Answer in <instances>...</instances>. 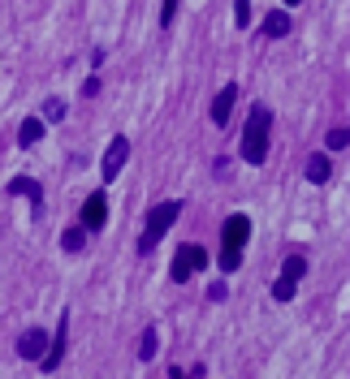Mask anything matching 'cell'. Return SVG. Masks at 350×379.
I'll return each instance as SVG.
<instances>
[{
    "instance_id": "6da1fadb",
    "label": "cell",
    "mask_w": 350,
    "mask_h": 379,
    "mask_svg": "<svg viewBox=\"0 0 350 379\" xmlns=\"http://www.w3.org/2000/svg\"><path fill=\"white\" fill-rule=\"evenodd\" d=\"M247 241H251V216L234 211V216L225 220V228H220V272H238Z\"/></svg>"
},
{
    "instance_id": "7a4b0ae2",
    "label": "cell",
    "mask_w": 350,
    "mask_h": 379,
    "mask_svg": "<svg viewBox=\"0 0 350 379\" xmlns=\"http://www.w3.org/2000/svg\"><path fill=\"white\" fill-rule=\"evenodd\" d=\"M268 125H273V112H268L264 104H256L247 125H243V160L256 164V169L268 160Z\"/></svg>"
},
{
    "instance_id": "3957f363",
    "label": "cell",
    "mask_w": 350,
    "mask_h": 379,
    "mask_svg": "<svg viewBox=\"0 0 350 379\" xmlns=\"http://www.w3.org/2000/svg\"><path fill=\"white\" fill-rule=\"evenodd\" d=\"M178 216H182V203H178V199H169V203H156V207L147 211V224H143V237H138V246H134V250H138V255H152L156 246H161V237L169 233L173 224H178Z\"/></svg>"
},
{
    "instance_id": "277c9868",
    "label": "cell",
    "mask_w": 350,
    "mask_h": 379,
    "mask_svg": "<svg viewBox=\"0 0 350 379\" xmlns=\"http://www.w3.org/2000/svg\"><path fill=\"white\" fill-rule=\"evenodd\" d=\"M203 263H208V250H203V246H195V241H186V246H178V255H173L169 280H173V285H186V280L195 276Z\"/></svg>"
},
{
    "instance_id": "5b68a950",
    "label": "cell",
    "mask_w": 350,
    "mask_h": 379,
    "mask_svg": "<svg viewBox=\"0 0 350 379\" xmlns=\"http://www.w3.org/2000/svg\"><path fill=\"white\" fill-rule=\"evenodd\" d=\"M303 272H307V259L303 255H285V263H281V276L273 280V298L277 302H290L294 293H298V280H303Z\"/></svg>"
},
{
    "instance_id": "8992f818",
    "label": "cell",
    "mask_w": 350,
    "mask_h": 379,
    "mask_svg": "<svg viewBox=\"0 0 350 379\" xmlns=\"http://www.w3.org/2000/svg\"><path fill=\"white\" fill-rule=\"evenodd\" d=\"M104 220H108V199H104V190H95V194H87L83 211H78V228L83 233H100Z\"/></svg>"
},
{
    "instance_id": "52a82bcc",
    "label": "cell",
    "mask_w": 350,
    "mask_h": 379,
    "mask_svg": "<svg viewBox=\"0 0 350 379\" xmlns=\"http://www.w3.org/2000/svg\"><path fill=\"white\" fill-rule=\"evenodd\" d=\"M65 340H70V315L61 310V327H56V336L48 340V354L39 358V371H43V375H52L61 362H65Z\"/></svg>"
},
{
    "instance_id": "ba28073f",
    "label": "cell",
    "mask_w": 350,
    "mask_h": 379,
    "mask_svg": "<svg viewBox=\"0 0 350 379\" xmlns=\"http://www.w3.org/2000/svg\"><path fill=\"white\" fill-rule=\"evenodd\" d=\"M125 160H130V138L125 134H117L113 142H108V151H104V181H117V173L125 169Z\"/></svg>"
},
{
    "instance_id": "9c48e42d",
    "label": "cell",
    "mask_w": 350,
    "mask_h": 379,
    "mask_svg": "<svg viewBox=\"0 0 350 379\" xmlns=\"http://www.w3.org/2000/svg\"><path fill=\"white\" fill-rule=\"evenodd\" d=\"M234 104H238V82H225V87L216 91V100H212V108H208V117H212V125H229V112H234Z\"/></svg>"
},
{
    "instance_id": "30bf717a",
    "label": "cell",
    "mask_w": 350,
    "mask_h": 379,
    "mask_svg": "<svg viewBox=\"0 0 350 379\" xmlns=\"http://www.w3.org/2000/svg\"><path fill=\"white\" fill-rule=\"evenodd\" d=\"M48 354V332H43V327H30V332H22L18 336V358H43Z\"/></svg>"
},
{
    "instance_id": "8fae6325",
    "label": "cell",
    "mask_w": 350,
    "mask_h": 379,
    "mask_svg": "<svg viewBox=\"0 0 350 379\" xmlns=\"http://www.w3.org/2000/svg\"><path fill=\"white\" fill-rule=\"evenodd\" d=\"M303 177L311 181V186H325V181L333 177V160H329L325 151H316V155H307V164H303Z\"/></svg>"
},
{
    "instance_id": "7c38bea8",
    "label": "cell",
    "mask_w": 350,
    "mask_h": 379,
    "mask_svg": "<svg viewBox=\"0 0 350 379\" xmlns=\"http://www.w3.org/2000/svg\"><path fill=\"white\" fill-rule=\"evenodd\" d=\"M9 194H26V199L35 203V220L43 216V190H39V181H30V177H13V181H9Z\"/></svg>"
},
{
    "instance_id": "4fadbf2b",
    "label": "cell",
    "mask_w": 350,
    "mask_h": 379,
    "mask_svg": "<svg viewBox=\"0 0 350 379\" xmlns=\"http://www.w3.org/2000/svg\"><path fill=\"white\" fill-rule=\"evenodd\" d=\"M290 26H294V22H290V13H281V9H277V13H268V18H264L260 35H264V39H285V35H290Z\"/></svg>"
},
{
    "instance_id": "5bb4252c",
    "label": "cell",
    "mask_w": 350,
    "mask_h": 379,
    "mask_svg": "<svg viewBox=\"0 0 350 379\" xmlns=\"http://www.w3.org/2000/svg\"><path fill=\"white\" fill-rule=\"evenodd\" d=\"M65 112H70V104L61 100V95H48V100H43V108H39V121H43V125H48V121H52V125H61V121H65Z\"/></svg>"
},
{
    "instance_id": "9a60e30c",
    "label": "cell",
    "mask_w": 350,
    "mask_h": 379,
    "mask_svg": "<svg viewBox=\"0 0 350 379\" xmlns=\"http://www.w3.org/2000/svg\"><path fill=\"white\" fill-rule=\"evenodd\" d=\"M156 345H161V332L147 323V327H143V336H138V362H152L156 358Z\"/></svg>"
},
{
    "instance_id": "2e32d148",
    "label": "cell",
    "mask_w": 350,
    "mask_h": 379,
    "mask_svg": "<svg viewBox=\"0 0 350 379\" xmlns=\"http://www.w3.org/2000/svg\"><path fill=\"white\" fill-rule=\"evenodd\" d=\"M39 138H43V121H39V117H26L22 129H18V142H22V147H35Z\"/></svg>"
},
{
    "instance_id": "e0dca14e",
    "label": "cell",
    "mask_w": 350,
    "mask_h": 379,
    "mask_svg": "<svg viewBox=\"0 0 350 379\" xmlns=\"http://www.w3.org/2000/svg\"><path fill=\"white\" fill-rule=\"evenodd\" d=\"M83 246H87V233H83V228H78V224H70L65 233H61V250H65V255H78V250H83Z\"/></svg>"
},
{
    "instance_id": "ac0fdd59",
    "label": "cell",
    "mask_w": 350,
    "mask_h": 379,
    "mask_svg": "<svg viewBox=\"0 0 350 379\" xmlns=\"http://www.w3.org/2000/svg\"><path fill=\"white\" fill-rule=\"evenodd\" d=\"M325 142H329V151H346V142H350V134H346V125H333Z\"/></svg>"
},
{
    "instance_id": "d6986e66",
    "label": "cell",
    "mask_w": 350,
    "mask_h": 379,
    "mask_svg": "<svg viewBox=\"0 0 350 379\" xmlns=\"http://www.w3.org/2000/svg\"><path fill=\"white\" fill-rule=\"evenodd\" d=\"M234 26H251V0H234Z\"/></svg>"
},
{
    "instance_id": "ffe728a7",
    "label": "cell",
    "mask_w": 350,
    "mask_h": 379,
    "mask_svg": "<svg viewBox=\"0 0 350 379\" xmlns=\"http://www.w3.org/2000/svg\"><path fill=\"white\" fill-rule=\"evenodd\" d=\"M178 5H182V0H161V26L165 30L173 26V18H178Z\"/></svg>"
},
{
    "instance_id": "44dd1931",
    "label": "cell",
    "mask_w": 350,
    "mask_h": 379,
    "mask_svg": "<svg viewBox=\"0 0 350 379\" xmlns=\"http://www.w3.org/2000/svg\"><path fill=\"white\" fill-rule=\"evenodd\" d=\"M83 95H87V100H91V95H100V78H87L83 82Z\"/></svg>"
},
{
    "instance_id": "7402d4cb",
    "label": "cell",
    "mask_w": 350,
    "mask_h": 379,
    "mask_svg": "<svg viewBox=\"0 0 350 379\" xmlns=\"http://www.w3.org/2000/svg\"><path fill=\"white\" fill-rule=\"evenodd\" d=\"M208 298H212V302H225V285H220V280H216V285L208 289Z\"/></svg>"
},
{
    "instance_id": "603a6c76",
    "label": "cell",
    "mask_w": 350,
    "mask_h": 379,
    "mask_svg": "<svg viewBox=\"0 0 350 379\" xmlns=\"http://www.w3.org/2000/svg\"><path fill=\"white\" fill-rule=\"evenodd\" d=\"M169 379H186V371L182 367H169Z\"/></svg>"
},
{
    "instance_id": "cb8c5ba5",
    "label": "cell",
    "mask_w": 350,
    "mask_h": 379,
    "mask_svg": "<svg viewBox=\"0 0 350 379\" xmlns=\"http://www.w3.org/2000/svg\"><path fill=\"white\" fill-rule=\"evenodd\" d=\"M285 5H303V0H285Z\"/></svg>"
}]
</instances>
